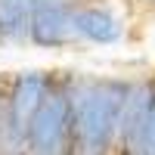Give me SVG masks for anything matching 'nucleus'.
<instances>
[{"label":"nucleus","mask_w":155,"mask_h":155,"mask_svg":"<svg viewBox=\"0 0 155 155\" xmlns=\"http://www.w3.org/2000/svg\"><path fill=\"white\" fill-rule=\"evenodd\" d=\"M71 22L78 44L90 50H115L127 41L130 31L124 0H74Z\"/></svg>","instance_id":"2"},{"label":"nucleus","mask_w":155,"mask_h":155,"mask_svg":"<svg viewBox=\"0 0 155 155\" xmlns=\"http://www.w3.org/2000/svg\"><path fill=\"white\" fill-rule=\"evenodd\" d=\"M6 78V99H9V109H12V118L16 124L28 127L31 115L37 112L41 99L47 96L50 81H53V68H16V71H3Z\"/></svg>","instance_id":"5"},{"label":"nucleus","mask_w":155,"mask_h":155,"mask_svg":"<svg viewBox=\"0 0 155 155\" xmlns=\"http://www.w3.org/2000/svg\"><path fill=\"white\" fill-rule=\"evenodd\" d=\"M0 155H25V130L12 118L3 74H0Z\"/></svg>","instance_id":"7"},{"label":"nucleus","mask_w":155,"mask_h":155,"mask_svg":"<svg viewBox=\"0 0 155 155\" xmlns=\"http://www.w3.org/2000/svg\"><path fill=\"white\" fill-rule=\"evenodd\" d=\"M124 3H127V9H155V0H124Z\"/></svg>","instance_id":"8"},{"label":"nucleus","mask_w":155,"mask_h":155,"mask_svg":"<svg viewBox=\"0 0 155 155\" xmlns=\"http://www.w3.org/2000/svg\"><path fill=\"white\" fill-rule=\"evenodd\" d=\"M71 6L74 3L34 6L31 22H28V47L47 50V53H65V50L81 47L74 34V22H71Z\"/></svg>","instance_id":"4"},{"label":"nucleus","mask_w":155,"mask_h":155,"mask_svg":"<svg viewBox=\"0 0 155 155\" xmlns=\"http://www.w3.org/2000/svg\"><path fill=\"white\" fill-rule=\"evenodd\" d=\"M34 0H0V47H28V22Z\"/></svg>","instance_id":"6"},{"label":"nucleus","mask_w":155,"mask_h":155,"mask_svg":"<svg viewBox=\"0 0 155 155\" xmlns=\"http://www.w3.org/2000/svg\"><path fill=\"white\" fill-rule=\"evenodd\" d=\"M137 74L78 71L71 96L74 155H115Z\"/></svg>","instance_id":"1"},{"label":"nucleus","mask_w":155,"mask_h":155,"mask_svg":"<svg viewBox=\"0 0 155 155\" xmlns=\"http://www.w3.org/2000/svg\"><path fill=\"white\" fill-rule=\"evenodd\" d=\"M115 155H155V112L149 106L143 74H137V87L130 93V102H127V112L121 121Z\"/></svg>","instance_id":"3"}]
</instances>
